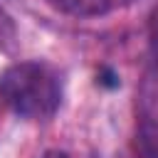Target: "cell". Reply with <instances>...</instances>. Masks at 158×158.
<instances>
[{
	"label": "cell",
	"mask_w": 158,
	"mask_h": 158,
	"mask_svg": "<svg viewBox=\"0 0 158 158\" xmlns=\"http://www.w3.org/2000/svg\"><path fill=\"white\" fill-rule=\"evenodd\" d=\"M0 96L17 116L47 118L57 111L62 89L49 67L37 62H17L0 74Z\"/></svg>",
	"instance_id": "cell-1"
},
{
	"label": "cell",
	"mask_w": 158,
	"mask_h": 158,
	"mask_svg": "<svg viewBox=\"0 0 158 158\" xmlns=\"http://www.w3.org/2000/svg\"><path fill=\"white\" fill-rule=\"evenodd\" d=\"M44 2L72 17H96L111 7V0H44Z\"/></svg>",
	"instance_id": "cell-2"
},
{
	"label": "cell",
	"mask_w": 158,
	"mask_h": 158,
	"mask_svg": "<svg viewBox=\"0 0 158 158\" xmlns=\"http://www.w3.org/2000/svg\"><path fill=\"white\" fill-rule=\"evenodd\" d=\"M151 30H153V37L158 40V10L153 12V20H151Z\"/></svg>",
	"instance_id": "cell-3"
},
{
	"label": "cell",
	"mask_w": 158,
	"mask_h": 158,
	"mask_svg": "<svg viewBox=\"0 0 158 158\" xmlns=\"http://www.w3.org/2000/svg\"><path fill=\"white\" fill-rule=\"evenodd\" d=\"M42 158H67V153H62V151H47Z\"/></svg>",
	"instance_id": "cell-4"
}]
</instances>
